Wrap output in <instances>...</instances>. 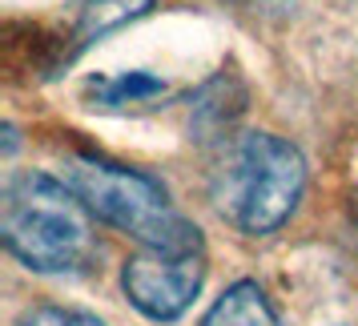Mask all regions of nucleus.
Instances as JSON below:
<instances>
[{
	"instance_id": "obj_5",
	"label": "nucleus",
	"mask_w": 358,
	"mask_h": 326,
	"mask_svg": "<svg viewBox=\"0 0 358 326\" xmlns=\"http://www.w3.org/2000/svg\"><path fill=\"white\" fill-rule=\"evenodd\" d=\"M245 89L234 81V73H217L194 101V113H189V133H197V141H222L226 146L234 137V121L242 113Z\"/></svg>"
},
{
	"instance_id": "obj_10",
	"label": "nucleus",
	"mask_w": 358,
	"mask_h": 326,
	"mask_svg": "<svg viewBox=\"0 0 358 326\" xmlns=\"http://www.w3.org/2000/svg\"><path fill=\"white\" fill-rule=\"evenodd\" d=\"M234 4H242L245 13H262V17H282V13H290L298 0H234Z\"/></svg>"
},
{
	"instance_id": "obj_8",
	"label": "nucleus",
	"mask_w": 358,
	"mask_h": 326,
	"mask_svg": "<svg viewBox=\"0 0 358 326\" xmlns=\"http://www.w3.org/2000/svg\"><path fill=\"white\" fill-rule=\"evenodd\" d=\"M165 93H169L165 81L149 77V73H117V77L93 81V97H97V105H105V109H113V105H141V101L165 97Z\"/></svg>"
},
{
	"instance_id": "obj_3",
	"label": "nucleus",
	"mask_w": 358,
	"mask_h": 326,
	"mask_svg": "<svg viewBox=\"0 0 358 326\" xmlns=\"http://www.w3.org/2000/svg\"><path fill=\"white\" fill-rule=\"evenodd\" d=\"M65 181L93 218L117 226L121 234H133L141 246L201 242V229L189 218H181V210L169 201V190L141 169L105 162V157H69Z\"/></svg>"
},
{
	"instance_id": "obj_2",
	"label": "nucleus",
	"mask_w": 358,
	"mask_h": 326,
	"mask_svg": "<svg viewBox=\"0 0 358 326\" xmlns=\"http://www.w3.org/2000/svg\"><path fill=\"white\" fill-rule=\"evenodd\" d=\"M0 238L8 254L36 274H77L97 258L93 213L69 181L49 173H17L0 201Z\"/></svg>"
},
{
	"instance_id": "obj_4",
	"label": "nucleus",
	"mask_w": 358,
	"mask_h": 326,
	"mask_svg": "<svg viewBox=\"0 0 358 326\" xmlns=\"http://www.w3.org/2000/svg\"><path fill=\"white\" fill-rule=\"evenodd\" d=\"M206 282V246H141L125 270L121 286L129 302L153 323H173L194 306Z\"/></svg>"
},
{
	"instance_id": "obj_6",
	"label": "nucleus",
	"mask_w": 358,
	"mask_h": 326,
	"mask_svg": "<svg viewBox=\"0 0 358 326\" xmlns=\"http://www.w3.org/2000/svg\"><path fill=\"white\" fill-rule=\"evenodd\" d=\"M197 326H278V314L258 282H234Z\"/></svg>"
},
{
	"instance_id": "obj_9",
	"label": "nucleus",
	"mask_w": 358,
	"mask_h": 326,
	"mask_svg": "<svg viewBox=\"0 0 358 326\" xmlns=\"http://www.w3.org/2000/svg\"><path fill=\"white\" fill-rule=\"evenodd\" d=\"M17 326H105L93 314H81V310H65V306H33L20 314Z\"/></svg>"
},
{
	"instance_id": "obj_7",
	"label": "nucleus",
	"mask_w": 358,
	"mask_h": 326,
	"mask_svg": "<svg viewBox=\"0 0 358 326\" xmlns=\"http://www.w3.org/2000/svg\"><path fill=\"white\" fill-rule=\"evenodd\" d=\"M153 0H77V17H73V36L77 45H93L101 36L117 33L121 24L145 17Z\"/></svg>"
},
{
	"instance_id": "obj_1",
	"label": "nucleus",
	"mask_w": 358,
	"mask_h": 326,
	"mask_svg": "<svg viewBox=\"0 0 358 326\" xmlns=\"http://www.w3.org/2000/svg\"><path fill=\"white\" fill-rule=\"evenodd\" d=\"M306 190L302 149L278 133H234L217 149L210 173V201L238 234L262 238L290 222Z\"/></svg>"
}]
</instances>
